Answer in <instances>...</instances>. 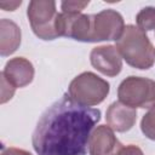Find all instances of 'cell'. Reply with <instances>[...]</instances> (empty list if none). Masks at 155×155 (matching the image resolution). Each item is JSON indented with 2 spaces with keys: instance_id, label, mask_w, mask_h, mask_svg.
<instances>
[{
  "instance_id": "cell-5",
  "label": "cell",
  "mask_w": 155,
  "mask_h": 155,
  "mask_svg": "<svg viewBox=\"0 0 155 155\" xmlns=\"http://www.w3.org/2000/svg\"><path fill=\"white\" fill-rule=\"evenodd\" d=\"M27 16L34 34L41 40L58 38L56 29L57 11L53 0H31L28 5Z\"/></svg>"
},
{
  "instance_id": "cell-11",
  "label": "cell",
  "mask_w": 155,
  "mask_h": 155,
  "mask_svg": "<svg viewBox=\"0 0 155 155\" xmlns=\"http://www.w3.org/2000/svg\"><path fill=\"white\" fill-rule=\"evenodd\" d=\"M105 120L113 131L126 132L134 126L137 120V110L117 101L111 103L107 109Z\"/></svg>"
},
{
  "instance_id": "cell-19",
  "label": "cell",
  "mask_w": 155,
  "mask_h": 155,
  "mask_svg": "<svg viewBox=\"0 0 155 155\" xmlns=\"http://www.w3.org/2000/svg\"><path fill=\"white\" fill-rule=\"evenodd\" d=\"M21 4H22V1L19 0V1H1L0 2V7L1 8H4L5 11H15L18 6H21Z\"/></svg>"
},
{
  "instance_id": "cell-7",
  "label": "cell",
  "mask_w": 155,
  "mask_h": 155,
  "mask_svg": "<svg viewBox=\"0 0 155 155\" xmlns=\"http://www.w3.org/2000/svg\"><path fill=\"white\" fill-rule=\"evenodd\" d=\"M125 29L122 16L111 8L103 10L93 15L92 42L105 40H119Z\"/></svg>"
},
{
  "instance_id": "cell-14",
  "label": "cell",
  "mask_w": 155,
  "mask_h": 155,
  "mask_svg": "<svg viewBox=\"0 0 155 155\" xmlns=\"http://www.w3.org/2000/svg\"><path fill=\"white\" fill-rule=\"evenodd\" d=\"M140 130L147 138L155 140V104L142 117Z\"/></svg>"
},
{
  "instance_id": "cell-10",
  "label": "cell",
  "mask_w": 155,
  "mask_h": 155,
  "mask_svg": "<svg viewBox=\"0 0 155 155\" xmlns=\"http://www.w3.org/2000/svg\"><path fill=\"white\" fill-rule=\"evenodd\" d=\"M34 67L30 61L24 57H15L6 62L4 70L1 74L6 78V80L17 87H24L29 85L34 79Z\"/></svg>"
},
{
  "instance_id": "cell-2",
  "label": "cell",
  "mask_w": 155,
  "mask_h": 155,
  "mask_svg": "<svg viewBox=\"0 0 155 155\" xmlns=\"http://www.w3.org/2000/svg\"><path fill=\"white\" fill-rule=\"evenodd\" d=\"M126 63L137 69H149L155 62V47L145 31L133 24L125 25L115 46Z\"/></svg>"
},
{
  "instance_id": "cell-6",
  "label": "cell",
  "mask_w": 155,
  "mask_h": 155,
  "mask_svg": "<svg viewBox=\"0 0 155 155\" xmlns=\"http://www.w3.org/2000/svg\"><path fill=\"white\" fill-rule=\"evenodd\" d=\"M56 29L58 38L65 36L81 42H92L93 15L58 13Z\"/></svg>"
},
{
  "instance_id": "cell-1",
  "label": "cell",
  "mask_w": 155,
  "mask_h": 155,
  "mask_svg": "<svg viewBox=\"0 0 155 155\" xmlns=\"http://www.w3.org/2000/svg\"><path fill=\"white\" fill-rule=\"evenodd\" d=\"M101 110L75 103L68 94L48 107L33 132L38 155H86Z\"/></svg>"
},
{
  "instance_id": "cell-12",
  "label": "cell",
  "mask_w": 155,
  "mask_h": 155,
  "mask_svg": "<svg viewBox=\"0 0 155 155\" xmlns=\"http://www.w3.org/2000/svg\"><path fill=\"white\" fill-rule=\"evenodd\" d=\"M21 45V29L11 19L2 18L0 21V54L10 56Z\"/></svg>"
},
{
  "instance_id": "cell-8",
  "label": "cell",
  "mask_w": 155,
  "mask_h": 155,
  "mask_svg": "<svg viewBox=\"0 0 155 155\" xmlns=\"http://www.w3.org/2000/svg\"><path fill=\"white\" fill-rule=\"evenodd\" d=\"M90 61L92 67L105 76H116L122 69V57L113 45H103L92 48Z\"/></svg>"
},
{
  "instance_id": "cell-3",
  "label": "cell",
  "mask_w": 155,
  "mask_h": 155,
  "mask_svg": "<svg viewBox=\"0 0 155 155\" xmlns=\"http://www.w3.org/2000/svg\"><path fill=\"white\" fill-rule=\"evenodd\" d=\"M110 85L92 71H84L75 76L68 87V96L78 104L92 107L101 104L109 94Z\"/></svg>"
},
{
  "instance_id": "cell-9",
  "label": "cell",
  "mask_w": 155,
  "mask_h": 155,
  "mask_svg": "<svg viewBox=\"0 0 155 155\" xmlns=\"http://www.w3.org/2000/svg\"><path fill=\"white\" fill-rule=\"evenodd\" d=\"M122 147L114 131L107 125H101L91 134L88 151L90 155H117Z\"/></svg>"
},
{
  "instance_id": "cell-17",
  "label": "cell",
  "mask_w": 155,
  "mask_h": 155,
  "mask_svg": "<svg viewBox=\"0 0 155 155\" xmlns=\"http://www.w3.org/2000/svg\"><path fill=\"white\" fill-rule=\"evenodd\" d=\"M117 155H144V154L139 147L133 145V144H128L126 147L124 145Z\"/></svg>"
},
{
  "instance_id": "cell-15",
  "label": "cell",
  "mask_w": 155,
  "mask_h": 155,
  "mask_svg": "<svg viewBox=\"0 0 155 155\" xmlns=\"http://www.w3.org/2000/svg\"><path fill=\"white\" fill-rule=\"evenodd\" d=\"M90 4V1H63L61 7L64 13H81V11Z\"/></svg>"
},
{
  "instance_id": "cell-18",
  "label": "cell",
  "mask_w": 155,
  "mask_h": 155,
  "mask_svg": "<svg viewBox=\"0 0 155 155\" xmlns=\"http://www.w3.org/2000/svg\"><path fill=\"white\" fill-rule=\"evenodd\" d=\"M1 155H31V154H30L29 151H27V150H23V149H19V148L10 147V148L4 149Z\"/></svg>"
},
{
  "instance_id": "cell-16",
  "label": "cell",
  "mask_w": 155,
  "mask_h": 155,
  "mask_svg": "<svg viewBox=\"0 0 155 155\" xmlns=\"http://www.w3.org/2000/svg\"><path fill=\"white\" fill-rule=\"evenodd\" d=\"M1 76V103L4 104V103H6L7 101H10L12 97H13V94H15V91H16V87L15 86H12L7 80H6V78L1 74L0 75Z\"/></svg>"
},
{
  "instance_id": "cell-4",
  "label": "cell",
  "mask_w": 155,
  "mask_h": 155,
  "mask_svg": "<svg viewBox=\"0 0 155 155\" xmlns=\"http://www.w3.org/2000/svg\"><path fill=\"white\" fill-rule=\"evenodd\" d=\"M119 101L131 108H151L155 104V81L143 76H128L117 87Z\"/></svg>"
},
{
  "instance_id": "cell-13",
  "label": "cell",
  "mask_w": 155,
  "mask_h": 155,
  "mask_svg": "<svg viewBox=\"0 0 155 155\" xmlns=\"http://www.w3.org/2000/svg\"><path fill=\"white\" fill-rule=\"evenodd\" d=\"M137 27L143 31H149L155 29V7L147 6L143 7L136 16Z\"/></svg>"
}]
</instances>
